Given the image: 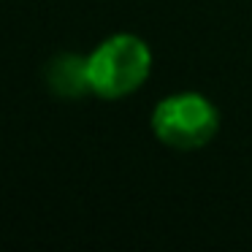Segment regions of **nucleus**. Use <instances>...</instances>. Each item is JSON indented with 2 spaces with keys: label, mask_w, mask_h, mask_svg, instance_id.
Returning <instances> with one entry per match:
<instances>
[{
  "label": "nucleus",
  "mask_w": 252,
  "mask_h": 252,
  "mask_svg": "<svg viewBox=\"0 0 252 252\" xmlns=\"http://www.w3.org/2000/svg\"><path fill=\"white\" fill-rule=\"evenodd\" d=\"M152 136L176 152H195L220 133V109L195 90L171 93L158 100L149 114Z\"/></svg>",
  "instance_id": "2"
},
{
  "label": "nucleus",
  "mask_w": 252,
  "mask_h": 252,
  "mask_svg": "<svg viewBox=\"0 0 252 252\" xmlns=\"http://www.w3.org/2000/svg\"><path fill=\"white\" fill-rule=\"evenodd\" d=\"M155 57L136 33H114L87 55L90 93L103 100H120L138 93L152 73Z\"/></svg>",
  "instance_id": "1"
},
{
  "label": "nucleus",
  "mask_w": 252,
  "mask_h": 252,
  "mask_svg": "<svg viewBox=\"0 0 252 252\" xmlns=\"http://www.w3.org/2000/svg\"><path fill=\"white\" fill-rule=\"evenodd\" d=\"M44 82L46 90L60 100H79L84 95H93L87 76V55H79V52L55 55L44 68Z\"/></svg>",
  "instance_id": "3"
}]
</instances>
